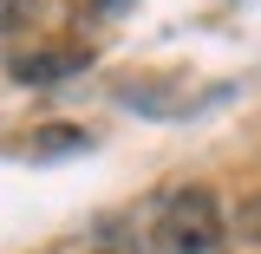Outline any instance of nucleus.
Returning a JSON list of instances; mask_svg holds the SVG:
<instances>
[{"instance_id":"f257e3e1","label":"nucleus","mask_w":261,"mask_h":254,"mask_svg":"<svg viewBox=\"0 0 261 254\" xmlns=\"http://www.w3.org/2000/svg\"><path fill=\"white\" fill-rule=\"evenodd\" d=\"M222 241H228V215H222V202H216V189L190 183V189H176L163 202L157 254H222Z\"/></svg>"},{"instance_id":"f03ea898","label":"nucleus","mask_w":261,"mask_h":254,"mask_svg":"<svg viewBox=\"0 0 261 254\" xmlns=\"http://www.w3.org/2000/svg\"><path fill=\"white\" fill-rule=\"evenodd\" d=\"M85 52L79 46H39V52H20V59H7L13 78H27V85H46V78H65V72H79Z\"/></svg>"},{"instance_id":"7ed1b4c3","label":"nucleus","mask_w":261,"mask_h":254,"mask_svg":"<svg viewBox=\"0 0 261 254\" xmlns=\"http://www.w3.org/2000/svg\"><path fill=\"white\" fill-rule=\"evenodd\" d=\"M235 241H248V248H261V195H248V202H242V209H235Z\"/></svg>"},{"instance_id":"20e7f679","label":"nucleus","mask_w":261,"mask_h":254,"mask_svg":"<svg viewBox=\"0 0 261 254\" xmlns=\"http://www.w3.org/2000/svg\"><path fill=\"white\" fill-rule=\"evenodd\" d=\"M27 13H33V0H0V33H13Z\"/></svg>"}]
</instances>
